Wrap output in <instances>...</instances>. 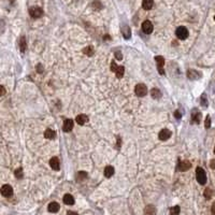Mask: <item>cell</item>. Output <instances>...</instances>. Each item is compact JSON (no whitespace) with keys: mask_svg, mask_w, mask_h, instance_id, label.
<instances>
[{"mask_svg":"<svg viewBox=\"0 0 215 215\" xmlns=\"http://www.w3.org/2000/svg\"><path fill=\"white\" fill-rule=\"evenodd\" d=\"M83 52L87 55V56H92L94 54V49H93V46H87V47H85V49L83 50Z\"/></svg>","mask_w":215,"mask_h":215,"instance_id":"4316f807","label":"cell"},{"mask_svg":"<svg viewBox=\"0 0 215 215\" xmlns=\"http://www.w3.org/2000/svg\"><path fill=\"white\" fill-rule=\"evenodd\" d=\"M196 178H197L198 183L201 184V185H204L207 183V174H206L204 170L202 168H200V167H198L196 169Z\"/></svg>","mask_w":215,"mask_h":215,"instance_id":"6da1fadb","label":"cell"},{"mask_svg":"<svg viewBox=\"0 0 215 215\" xmlns=\"http://www.w3.org/2000/svg\"><path fill=\"white\" fill-rule=\"evenodd\" d=\"M214 154H215V147H214Z\"/></svg>","mask_w":215,"mask_h":215,"instance_id":"b9f144b4","label":"cell"},{"mask_svg":"<svg viewBox=\"0 0 215 215\" xmlns=\"http://www.w3.org/2000/svg\"><path fill=\"white\" fill-rule=\"evenodd\" d=\"M154 5V1L153 0H143L142 1V8L144 10H151Z\"/></svg>","mask_w":215,"mask_h":215,"instance_id":"e0dca14e","label":"cell"},{"mask_svg":"<svg viewBox=\"0 0 215 215\" xmlns=\"http://www.w3.org/2000/svg\"><path fill=\"white\" fill-rule=\"evenodd\" d=\"M151 95H152V97L154 99H159L161 97V93H160V90L158 88H153L152 92H151Z\"/></svg>","mask_w":215,"mask_h":215,"instance_id":"603a6c76","label":"cell"},{"mask_svg":"<svg viewBox=\"0 0 215 215\" xmlns=\"http://www.w3.org/2000/svg\"><path fill=\"white\" fill-rule=\"evenodd\" d=\"M121 145H122V141H121V139H117V147H119Z\"/></svg>","mask_w":215,"mask_h":215,"instance_id":"ab89813d","label":"cell"},{"mask_svg":"<svg viewBox=\"0 0 215 215\" xmlns=\"http://www.w3.org/2000/svg\"><path fill=\"white\" fill-rule=\"evenodd\" d=\"M174 116L178 118V119H180V118H181V114H180L179 111H175V112H174Z\"/></svg>","mask_w":215,"mask_h":215,"instance_id":"e575fe53","label":"cell"},{"mask_svg":"<svg viewBox=\"0 0 215 215\" xmlns=\"http://www.w3.org/2000/svg\"><path fill=\"white\" fill-rule=\"evenodd\" d=\"M201 77V73L198 72V71H196V70H188L187 71V77L189 79V80H197L198 77Z\"/></svg>","mask_w":215,"mask_h":215,"instance_id":"7c38bea8","label":"cell"},{"mask_svg":"<svg viewBox=\"0 0 215 215\" xmlns=\"http://www.w3.org/2000/svg\"><path fill=\"white\" fill-rule=\"evenodd\" d=\"M191 167V163L188 160H183L178 165V170L179 171H187L189 170Z\"/></svg>","mask_w":215,"mask_h":215,"instance_id":"9c48e42d","label":"cell"},{"mask_svg":"<svg viewBox=\"0 0 215 215\" xmlns=\"http://www.w3.org/2000/svg\"><path fill=\"white\" fill-rule=\"evenodd\" d=\"M204 197L207 199H210L212 197V191L210 188H207V189L204 191Z\"/></svg>","mask_w":215,"mask_h":215,"instance_id":"f546056e","label":"cell"},{"mask_svg":"<svg viewBox=\"0 0 215 215\" xmlns=\"http://www.w3.org/2000/svg\"><path fill=\"white\" fill-rule=\"evenodd\" d=\"M44 137L46 139L52 140V139H54L55 137H56V132H55L53 129H46L44 132Z\"/></svg>","mask_w":215,"mask_h":215,"instance_id":"d6986e66","label":"cell"},{"mask_svg":"<svg viewBox=\"0 0 215 215\" xmlns=\"http://www.w3.org/2000/svg\"><path fill=\"white\" fill-rule=\"evenodd\" d=\"M180 207L179 206H175V207L171 208L170 209V215H179L180 214Z\"/></svg>","mask_w":215,"mask_h":215,"instance_id":"484cf974","label":"cell"},{"mask_svg":"<svg viewBox=\"0 0 215 215\" xmlns=\"http://www.w3.org/2000/svg\"><path fill=\"white\" fill-rule=\"evenodd\" d=\"M115 57H116V59H118V60H122L123 58V55H122V52H115Z\"/></svg>","mask_w":215,"mask_h":215,"instance_id":"d6a6232c","label":"cell"},{"mask_svg":"<svg viewBox=\"0 0 215 215\" xmlns=\"http://www.w3.org/2000/svg\"><path fill=\"white\" fill-rule=\"evenodd\" d=\"M26 47H27V42H26V38L24 36L20 37V52L24 53L26 51Z\"/></svg>","mask_w":215,"mask_h":215,"instance_id":"ffe728a7","label":"cell"},{"mask_svg":"<svg viewBox=\"0 0 215 215\" xmlns=\"http://www.w3.org/2000/svg\"><path fill=\"white\" fill-rule=\"evenodd\" d=\"M134 93H136V95L138 97H144L147 94V88H146V86L144 84L140 83V84L136 85V87H134Z\"/></svg>","mask_w":215,"mask_h":215,"instance_id":"277c9868","label":"cell"},{"mask_svg":"<svg viewBox=\"0 0 215 215\" xmlns=\"http://www.w3.org/2000/svg\"><path fill=\"white\" fill-rule=\"evenodd\" d=\"M114 174V168L112 166H106L104 168V175L106 178H111Z\"/></svg>","mask_w":215,"mask_h":215,"instance_id":"7402d4cb","label":"cell"},{"mask_svg":"<svg viewBox=\"0 0 215 215\" xmlns=\"http://www.w3.org/2000/svg\"><path fill=\"white\" fill-rule=\"evenodd\" d=\"M64 203L65 204H67V206H72V204H74V198H73L72 195H70V194H66L65 196H64Z\"/></svg>","mask_w":215,"mask_h":215,"instance_id":"5bb4252c","label":"cell"},{"mask_svg":"<svg viewBox=\"0 0 215 215\" xmlns=\"http://www.w3.org/2000/svg\"><path fill=\"white\" fill-rule=\"evenodd\" d=\"M155 61H156V65H157V69H158L159 74H163V73H165V71H163V65H165V59H163V57L156 56L155 57Z\"/></svg>","mask_w":215,"mask_h":215,"instance_id":"8992f818","label":"cell"},{"mask_svg":"<svg viewBox=\"0 0 215 215\" xmlns=\"http://www.w3.org/2000/svg\"><path fill=\"white\" fill-rule=\"evenodd\" d=\"M0 88H1V96H3L4 93H5V90H4V87H3V86H1Z\"/></svg>","mask_w":215,"mask_h":215,"instance_id":"d590c367","label":"cell"},{"mask_svg":"<svg viewBox=\"0 0 215 215\" xmlns=\"http://www.w3.org/2000/svg\"><path fill=\"white\" fill-rule=\"evenodd\" d=\"M214 20H215V16H214Z\"/></svg>","mask_w":215,"mask_h":215,"instance_id":"7bdbcfd3","label":"cell"},{"mask_svg":"<svg viewBox=\"0 0 215 215\" xmlns=\"http://www.w3.org/2000/svg\"><path fill=\"white\" fill-rule=\"evenodd\" d=\"M93 7H94V8H98V10H99V9H101V4H100V2H99V1H94Z\"/></svg>","mask_w":215,"mask_h":215,"instance_id":"836d02e7","label":"cell"},{"mask_svg":"<svg viewBox=\"0 0 215 215\" xmlns=\"http://www.w3.org/2000/svg\"><path fill=\"white\" fill-rule=\"evenodd\" d=\"M117 69H118V66L116 65V62L112 61V62H111V71H112V72H116Z\"/></svg>","mask_w":215,"mask_h":215,"instance_id":"4dcf8cb0","label":"cell"},{"mask_svg":"<svg viewBox=\"0 0 215 215\" xmlns=\"http://www.w3.org/2000/svg\"><path fill=\"white\" fill-rule=\"evenodd\" d=\"M124 73H125V68L124 67H118V69L116 70L115 74H116V77L121 79V77H124Z\"/></svg>","mask_w":215,"mask_h":215,"instance_id":"cb8c5ba5","label":"cell"},{"mask_svg":"<svg viewBox=\"0 0 215 215\" xmlns=\"http://www.w3.org/2000/svg\"><path fill=\"white\" fill-rule=\"evenodd\" d=\"M153 29H154V26L150 20H144L142 23V30L144 33L150 35V33H153Z\"/></svg>","mask_w":215,"mask_h":215,"instance_id":"5b68a950","label":"cell"},{"mask_svg":"<svg viewBox=\"0 0 215 215\" xmlns=\"http://www.w3.org/2000/svg\"><path fill=\"white\" fill-rule=\"evenodd\" d=\"M122 33L125 39H129L130 36H131V30H130V28L128 26H124L122 28Z\"/></svg>","mask_w":215,"mask_h":215,"instance_id":"44dd1931","label":"cell"},{"mask_svg":"<svg viewBox=\"0 0 215 215\" xmlns=\"http://www.w3.org/2000/svg\"><path fill=\"white\" fill-rule=\"evenodd\" d=\"M67 215H77V213H75V212H72V211H69L68 213H67Z\"/></svg>","mask_w":215,"mask_h":215,"instance_id":"8d00e7d4","label":"cell"},{"mask_svg":"<svg viewBox=\"0 0 215 215\" xmlns=\"http://www.w3.org/2000/svg\"><path fill=\"white\" fill-rule=\"evenodd\" d=\"M171 136H172V134H171V131L169 129H162L161 131L159 132L158 138H159V140H161V141H167L168 139H170Z\"/></svg>","mask_w":215,"mask_h":215,"instance_id":"ba28073f","label":"cell"},{"mask_svg":"<svg viewBox=\"0 0 215 215\" xmlns=\"http://www.w3.org/2000/svg\"><path fill=\"white\" fill-rule=\"evenodd\" d=\"M50 166L51 168L55 171H58L59 168H60V163H59V159L58 157H52L51 160H50Z\"/></svg>","mask_w":215,"mask_h":215,"instance_id":"30bf717a","label":"cell"},{"mask_svg":"<svg viewBox=\"0 0 215 215\" xmlns=\"http://www.w3.org/2000/svg\"><path fill=\"white\" fill-rule=\"evenodd\" d=\"M29 14L33 18H40L43 15V10L40 7H31L29 9Z\"/></svg>","mask_w":215,"mask_h":215,"instance_id":"3957f363","label":"cell"},{"mask_svg":"<svg viewBox=\"0 0 215 215\" xmlns=\"http://www.w3.org/2000/svg\"><path fill=\"white\" fill-rule=\"evenodd\" d=\"M200 102H201V106H208V99H207V97H206V95H202V96H201Z\"/></svg>","mask_w":215,"mask_h":215,"instance_id":"83f0119b","label":"cell"},{"mask_svg":"<svg viewBox=\"0 0 215 215\" xmlns=\"http://www.w3.org/2000/svg\"><path fill=\"white\" fill-rule=\"evenodd\" d=\"M191 118H193V121H194L195 123L199 124V123H200V121H201V113L195 110V111L193 112V114H191Z\"/></svg>","mask_w":215,"mask_h":215,"instance_id":"ac0fdd59","label":"cell"},{"mask_svg":"<svg viewBox=\"0 0 215 215\" xmlns=\"http://www.w3.org/2000/svg\"><path fill=\"white\" fill-rule=\"evenodd\" d=\"M211 168L212 169H215V161L214 160H212L211 161Z\"/></svg>","mask_w":215,"mask_h":215,"instance_id":"74e56055","label":"cell"},{"mask_svg":"<svg viewBox=\"0 0 215 215\" xmlns=\"http://www.w3.org/2000/svg\"><path fill=\"white\" fill-rule=\"evenodd\" d=\"M1 195L3 196V197H7V198H9V197H11V196L13 195V188L12 186H10V185H3V186L1 187Z\"/></svg>","mask_w":215,"mask_h":215,"instance_id":"52a82bcc","label":"cell"},{"mask_svg":"<svg viewBox=\"0 0 215 215\" xmlns=\"http://www.w3.org/2000/svg\"><path fill=\"white\" fill-rule=\"evenodd\" d=\"M73 126H74V123H73L72 119H66L65 123H64V126H62V129L65 132H69L73 129Z\"/></svg>","mask_w":215,"mask_h":215,"instance_id":"8fae6325","label":"cell"},{"mask_svg":"<svg viewBox=\"0 0 215 215\" xmlns=\"http://www.w3.org/2000/svg\"><path fill=\"white\" fill-rule=\"evenodd\" d=\"M10 1H12V2H13V1H14V0H10Z\"/></svg>","mask_w":215,"mask_h":215,"instance_id":"60d3db41","label":"cell"},{"mask_svg":"<svg viewBox=\"0 0 215 215\" xmlns=\"http://www.w3.org/2000/svg\"><path fill=\"white\" fill-rule=\"evenodd\" d=\"M204 126H206V128H210V127H211V117H210V116H207Z\"/></svg>","mask_w":215,"mask_h":215,"instance_id":"1f68e13d","label":"cell"},{"mask_svg":"<svg viewBox=\"0 0 215 215\" xmlns=\"http://www.w3.org/2000/svg\"><path fill=\"white\" fill-rule=\"evenodd\" d=\"M144 215H156V208L154 206H146L144 209Z\"/></svg>","mask_w":215,"mask_h":215,"instance_id":"9a60e30c","label":"cell"},{"mask_svg":"<svg viewBox=\"0 0 215 215\" xmlns=\"http://www.w3.org/2000/svg\"><path fill=\"white\" fill-rule=\"evenodd\" d=\"M211 212H212V215H215V206H213V207H212Z\"/></svg>","mask_w":215,"mask_h":215,"instance_id":"f35d334b","label":"cell"},{"mask_svg":"<svg viewBox=\"0 0 215 215\" xmlns=\"http://www.w3.org/2000/svg\"><path fill=\"white\" fill-rule=\"evenodd\" d=\"M49 211L51 212V213H56V212H58V210L60 209V207H59V204L57 202H51L49 204Z\"/></svg>","mask_w":215,"mask_h":215,"instance_id":"2e32d148","label":"cell"},{"mask_svg":"<svg viewBox=\"0 0 215 215\" xmlns=\"http://www.w3.org/2000/svg\"><path fill=\"white\" fill-rule=\"evenodd\" d=\"M87 179V173L86 172H84V171H81V172H79L77 175V181H83V180Z\"/></svg>","mask_w":215,"mask_h":215,"instance_id":"d4e9b609","label":"cell"},{"mask_svg":"<svg viewBox=\"0 0 215 215\" xmlns=\"http://www.w3.org/2000/svg\"><path fill=\"white\" fill-rule=\"evenodd\" d=\"M75 121H77V123L79 125H84V124H86V123L88 122V116L85 115V114H80V115L77 116Z\"/></svg>","mask_w":215,"mask_h":215,"instance_id":"4fadbf2b","label":"cell"},{"mask_svg":"<svg viewBox=\"0 0 215 215\" xmlns=\"http://www.w3.org/2000/svg\"><path fill=\"white\" fill-rule=\"evenodd\" d=\"M175 36L178 37L180 40H185L187 37H188V30H187L186 27L180 26L175 30Z\"/></svg>","mask_w":215,"mask_h":215,"instance_id":"7a4b0ae2","label":"cell"},{"mask_svg":"<svg viewBox=\"0 0 215 215\" xmlns=\"http://www.w3.org/2000/svg\"><path fill=\"white\" fill-rule=\"evenodd\" d=\"M15 176H16L17 179H22L23 178V170H22V168H18L15 171Z\"/></svg>","mask_w":215,"mask_h":215,"instance_id":"f1b7e54d","label":"cell"}]
</instances>
